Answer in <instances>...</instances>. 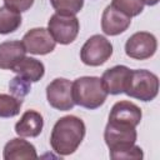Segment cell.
I'll list each match as a JSON object with an SVG mask.
<instances>
[{
  "instance_id": "cell-13",
  "label": "cell",
  "mask_w": 160,
  "mask_h": 160,
  "mask_svg": "<svg viewBox=\"0 0 160 160\" xmlns=\"http://www.w3.org/2000/svg\"><path fill=\"white\" fill-rule=\"evenodd\" d=\"M44 119L36 110H26L15 124V132L20 138H36L42 131Z\"/></svg>"
},
{
  "instance_id": "cell-16",
  "label": "cell",
  "mask_w": 160,
  "mask_h": 160,
  "mask_svg": "<svg viewBox=\"0 0 160 160\" xmlns=\"http://www.w3.org/2000/svg\"><path fill=\"white\" fill-rule=\"evenodd\" d=\"M12 71L16 72L20 78H22L30 82H36L44 76L45 66L41 61H39L34 58L25 56L21 61H19L14 66Z\"/></svg>"
},
{
  "instance_id": "cell-7",
  "label": "cell",
  "mask_w": 160,
  "mask_h": 160,
  "mask_svg": "<svg viewBox=\"0 0 160 160\" xmlns=\"http://www.w3.org/2000/svg\"><path fill=\"white\" fill-rule=\"evenodd\" d=\"M71 86L72 82L68 79L64 78L54 79L46 86V99L50 106L60 111L71 110L75 105L72 100Z\"/></svg>"
},
{
  "instance_id": "cell-1",
  "label": "cell",
  "mask_w": 160,
  "mask_h": 160,
  "mask_svg": "<svg viewBox=\"0 0 160 160\" xmlns=\"http://www.w3.org/2000/svg\"><path fill=\"white\" fill-rule=\"evenodd\" d=\"M138 134L134 126L108 121L104 130V140L109 148L110 158L114 160H141L142 149L135 145Z\"/></svg>"
},
{
  "instance_id": "cell-2",
  "label": "cell",
  "mask_w": 160,
  "mask_h": 160,
  "mask_svg": "<svg viewBox=\"0 0 160 160\" xmlns=\"http://www.w3.org/2000/svg\"><path fill=\"white\" fill-rule=\"evenodd\" d=\"M85 132L86 128L80 118L75 115L62 116L55 122L52 128L50 135V145L58 155H70L75 152V150L80 146Z\"/></svg>"
},
{
  "instance_id": "cell-5",
  "label": "cell",
  "mask_w": 160,
  "mask_h": 160,
  "mask_svg": "<svg viewBox=\"0 0 160 160\" xmlns=\"http://www.w3.org/2000/svg\"><path fill=\"white\" fill-rule=\"evenodd\" d=\"M80 30L79 19L75 15H68V14H60L55 12L51 15L48 22V31L55 40V42H59L61 45L71 44Z\"/></svg>"
},
{
  "instance_id": "cell-20",
  "label": "cell",
  "mask_w": 160,
  "mask_h": 160,
  "mask_svg": "<svg viewBox=\"0 0 160 160\" xmlns=\"http://www.w3.org/2000/svg\"><path fill=\"white\" fill-rule=\"evenodd\" d=\"M51 6L60 14L76 15L84 6V0H50Z\"/></svg>"
},
{
  "instance_id": "cell-10",
  "label": "cell",
  "mask_w": 160,
  "mask_h": 160,
  "mask_svg": "<svg viewBox=\"0 0 160 160\" xmlns=\"http://www.w3.org/2000/svg\"><path fill=\"white\" fill-rule=\"evenodd\" d=\"M141 118H142L141 109L136 104L128 100H121L115 102L109 114V121L129 125L134 128H136L140 124Z\"/></svg>"
},
{
  "instance_id": "cell-4",
  "label": "cell",
  "mask_w": 160,
  "mask_h": 160,
  "mask_svg": "<svg viewBox=\"0 0 160 160\" xmlns=\"http://www.w3.org/2000/svg\"><path fill=\"white\" fill-rule=\"evenodd\" d=\"M124 92L141 101H151L159 92V78L149 70H131Z\"/></svg>"
},
{
  "instance_id": "cell-6",
  "label": "cell",
  "mask_w": 160,
  "mask_h": 160,
  "mask_svg": "<svg viewBox=\"0 0 160 160\" xmlns=\"http://www.w3.org/2000/svg\"><path fill=\"white\" fill-rule=\"evenodd\" d=\"M112 55L111 42L102 35L90 36L80 50V59L85 65L100 66L105 64Z\"/></svg>"
},
{
  "instance_id": "cell-23",
  "label": "cell",
  "mask_w": 160,
  "mask_h": 160,
  "mask_svg": "<svg viewBox=\"0 0 160 160\" xmlns=\"http://www.w3.org/2000/svg\"><path fill=\"white\" fill-rule=\"evenodd\" d=\"M142 1V4L144 5H149V6H154V5H156L160 0H141Z\"/></svg>"
},
{
  "instance_id": "cell-3",
  "label": "cell",
  "mask_w": 160,
  "mask_h": 160,
  "mask_svg": "<svg viewBox=\"0 0 160 160\" xmlns=\"http://www.w3.org/2000/svg\"><path fill=\"white\" fill-rule=\"evenodd\" d=\"M71 91L75 105L89 110L100 108L108 98V92L102 88L101 79L98 76H81L75 79Z\"/></svg>"
},
{
  "instance_id": "cell-15",
  "label": "cell",
  "mask_w": 160,
  "mask_h": 160,
  "mask_svg": "<svg viewBox=\"0 0 160 160\" xmlns=\"http://www.w3.org/2000/svg\"><path fill=\"white\" fill-rule=\"evenodd\" d=\"M26 50L21 41L11 40L0 44V69L12 70L14 66L25 58Z\"/></svg>"
},
{
  "instance_id": "cell-8",
  "label": "cell",
  "mask_w": 160,
  "mask_h": 160,
  "mask_svg": "<svg viewBox=\"0 0 160 160\" xmlns=\"http://www.w3.org/2000/svg\"><path fill=\"white\" fill-rule=\"evenodd\" d=\"M158 49L156 38L148 31L132 34L125 44V52L134 60H146L151 58Z\"/></svg>"
},
{
  "instance_id": "cell-9",
  "label": "cell",
  "mask_w": 160,
  "mask_h": 160,
  "mask_svg": "<svg viewBox=\"0 0 160 160\" xmlns=\"http://www.w3.org/2000/svg\"><path fill=\"white\" fill-rule=\"evenodd\" d=\"M25 50L34 55H46L55 49V40L45 28H34L22 38Z\"/></svg>"
},
{
  "instance_id": "cell-22",
  "label": "cell",
  "mask_w": 160,
  "mask_h": 160,
  "mask_svg": "<svg viewBox=\"0 0 160 160\" xmlns=\"http://www.w3.org/2000/svg\"><path fill=\"white\" fill-rule=\"evenodd\" d=\"M4 4L5 6H9L19 12H22L32 6L34 0H4Z\"/></svg>"
},
{
  "instance_id": "cell-12",
  "label": "cell",
  "mask_w": 160,
  "mask_h": 160,
  "mask_svg": "<svg viewBox=\"0 0 160 160\" xmlns=\"http://www.w3.org/2000/svg\"><path fill=\"white\" fill-rule=\"evenodd\" d=\"M130 72L131 69H129L125 65H116L105 70L102 76L100 78L102 88L108 94L111 95H119L124 92Z\"/></svg>"
},
{
  "instance_id": "cell-17",
  "label": "cell",
  "mask_w": 160,
  "mask_h": 160,
  "mask_svg": "<svg viewBox=\"0 0 160 160\" xmlns=\"http://www.w3.org/2000/svg\"><path fill=\"white\" fill-rule=\"evenodd\" d=\"M21 20L19 11L5 5L0 6V34L6 35L16 31L21 25Z\"/></svg>"
},
{
  "instance_id": "cell-14",
  "label": "cell",
  "mask_w": 160,
  "mask_h": 160,
  "mask_svg": "<svg viewBox=\"0 0 160 160\" xmlns=\"http://www.w3.org/2000/svg\"><path fill=\"white\" fill-rule=\"evenodd\" d=\"M2 158L5 160H32L38 159V154L32 144L21 138H15L5 144Z\"/></svg>"
},
{
  "instance_id": "cell-19",
  "label": "cell",
  "mask_w": 160,
  "mask_h": 160,
  "mask_svg": "<svg viewBox=\"0 0 160 160\" xmlns=\"http://www.w3.org/2000/svg\"><path fill=\"white\" fill-rule=\"evenodd\" d=\"M111 5L130 18L138 16L144 10V4L141 0H112Z\"/></svg>"
},
{
  "instance_id": "cell-21",
  "label": "cell",
  "mask_w": 160,
  "mask_h": 160,
  "mask_svg": "<svg viewBox=\"0 0 160 160\" xmlns=\"http://www.w3.org/2000/svg\"><path fill=\"white\" fill-rule=\"evenodd\" d=\"M30 84H31L30 81H28V80L20 78L19 75H16V76L10 81L9 89H10V91H11V94H12L14 96L20 98V99H24V96L28 95L29 91H30V88H31Z\"/></svg>"
},
{
  "instance_id": "cell-18",
  "label": "cell",
  "mask_w": 160,
  "mask_h": 160,
  "mask_svg": "<svg viewBox=\"0 0 160 160\" xmlns=\"http://www.w3.org/2000/svg\"><path fill=\"white\" fill-rule=\"evenodd\" d=\"M22 105V99L12 94H0V118H14L19 115Z\"/></svg>"
},
{
  "instance_id": "cell-11",
  "label": "cell",
  "mask_w": 160,
  "mask_h": 160,
  "mask_svg": "<svg viewBox=\"0 0 160 160\" xmlns=\"http://www.w3.org/2000/svg\"><path fill=\"white\" fill-rule=\"evenodd\" d=\"M131 24V18L115 9L111 4L105 8L101 16V29L104 34L115 36L128 30Z\"/></svg>"
}]
</instances>
